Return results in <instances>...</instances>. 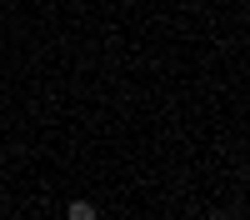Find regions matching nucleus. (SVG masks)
Masks as SVG:
<instances>
[{
    "instance_id": "nucleus-1",
    "label": "nucleus",
    "mask_w": 250,
    "mask_h": 220,
    "mask_svg": "<svg viewBox=\"0 0 250 220\" xmlns=\"http://www.w3.org/2000/svg\"><path fill=\"white\" fill-rule=\"evenodd\" d=\"M70 220H95V205H90V200H75V205H70Z\"/></svg>"
}]
</instances>
